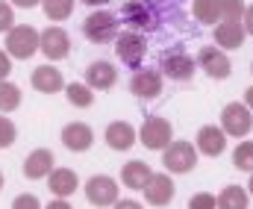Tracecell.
Wrapping results in <instances>:
<instances>
[{
  "label": "cell",
  "mask_w": 253,
  "mask_h": 209,
  "mask_svg": "<svg viewBox=\"0 0 253 209\" xmlns=\"http://www.w3.org/2000/svg\"><path fill=\"white\" fill-rule=\"evenodd\" d=\"M36 50H42V33L30 24H15L6 33V53L12 59H30Z\"/></svg>",
  "instance_id": "1"
},
{
  "label": "cell",
  "mask_w": 253,
  "mask_h": 209,
  "mask_svg": "<svg viewBox=\"0 0 253 209\" xmlns=\"http://www.w3.org/2000/svg\"><path fill=\"white\" fill-rule=\"evenodd\" d=\"M162 165L168 174H189L197 165V147L186 139L171 141L165 150H162Z\"/></svg>",
  "instance_id": "2"
},
{
  "label": "cell",
  "mask_w": 253,
  "mask_h": 209,
  "mask_svg": "<svg viewBox=\"0 0 253 209\" xmlns=\"http://www.w3.org/2000/svg\"><path fill=\"white\" fill-rule=\"evenodd\" d=\"M221 130H224L230 139H245L253 130L251 106H248V103H239V100L227 103V106L221 109Z\"/></svg>",
  "instance_id": "3"
},
{
  "label": "cell",
  "mask_w": 253,
  "mask_h": 209,
  "mask_svg": "<svg viewBox=\"0 0 253 209\" xmlns=\"http://www.w3.org/2000/svg\"><path fill=\"white\" fill-rule=\"evenodd\" d=\"M138 141H141L147 150H165V147L174 141V127H171V121L162 118V115L144 118V124L138 127Z\"/></svg>",
  "instance_id": "4"
},
{
  "label": "cell",
  "mask_w": 253,
  "mask_h": 209,
  "mask_svg": "<svg viewBox=\"0 0 253 209\" xmlns=\"http://www.w3.org/2000/svg\"><path fill=\"white\" fill-rule=\"evenodd\" d=\"M83 33H85L88 42L106 44V42H115L118 39V21H115L112 12H91L83 21Z\"/></svg>",
  "instance_id": "5"
},
{
  "label": "cell",
  "mask_w": 253,
  "mask_h": 209,
  "mask_svg": "<svg viewBox=\"0 0 253 209\" xmlns=\"http://www.w3.org/2000/svg\"><path fill=\"white\" fill-rule=\"evenodd\" d=\"M85 198L91 207H115L118 204V183L109 174H94L85 180Z\"/></svg>",
  "instance_id": "6"
},
{
  "label": "cell",
  "mask_w": 253,
  "mask_h": 209,
  "mask_svg": "<svg viewBox=\"0 0 253 209\" xmlns=\"http://www.w3.org/2000/svg\"><path fill=\"white\" fill-rule=\"evenodd\" d=\"M197 65L206 71V77H212V80H227V77L233 74V62H230L227 50H221V47H215V44L200 47Z\"/></svg>",
  "instance_id": "7"
},
{
  "label": "cell",
  "mask_w": 253,
  "mask_h": 209,
  "mask_svg": "<svg viewBox=\"0 0 253 209\" xmlns=\"http://www.w3.org/2000/svg\"><path fill=\"white\" fill-rule=\"evenodd\" d=\"M159 68H162V74H165L168 80L186 83V80L194 77L197 62L191 59L189 53H183V50H165V53H162V59H159Z\"/></svg>",
  "instance_id": "8"
},
{
  "label": "cell",
  "mask_w": 253,
  "mask_h": 209,
  "mask_svg": "<svg viewBox=\"0 0 253 209\" xmlns=\"http://www.w3.org/2000/svg\"><path fill=\"white\" fill-rule=\"evenodd\" d=\"M144 192V201L150 204V207H168L171 201H174V195H177V186H174V180L168 177V171H153V177L147 180V186L141 189Z\"/></svg>",
  "instance_id": "9"
},
{
  "label": "cell",
  "mask_w": 253,
  "mask_h": 209,
  "mask_svg": "<svg viewBox=\"0 0 253 209\" xmlns=\"http://www.w3.org/2000/svg\"><path fill=\"white\" fill-rule=\"evenodd\" d=\"M144 50H147L144 39H141L138 33H132V30H126V33H121V36L115 39V53H118V59H121L124 65H129V68H135V71L144 62Z\"/></svg>",
  "instance_id": "10"
},
{
  "label": "cell",
  "mask_w": 253,
  "mask_h": 209,
  "mask_svg": "<svg viewBox=\"0 0 253 209\" xmlns=\"http://www.w3.org/2000/svg\"><path fill=\"white\" fill-rule=\"evenodd\" d=\"M129 91L141 100H153L162 94V71L153 68H138L129 77Z\"/></svg>",
  "instance_id": "11"
},
{
  "label": "cell",
  "mask_w": 253,
  "mask_h": 209,
  "mask_svg": "<svg viewBox=\"0 0 253 209\" xmlns=\"http://www.w3.org/2000/svg\"><path fill=\"white\" fill-rule=\"evenodd\" d=\"M42 53L47 56V62H59L71 53V36L62 27H47L42 30Z\"/></svg>",
  "instance_id": "12"
},
{
  "label": "cell",
  "mask_w": 253,
  "mask_h": 209,
  "mask_svg": "<svg viewBox=\"0 0 253 209\" xmlns=\"http://www.w3.org/2000/svg\"><path fill=\"white\" fill-rule=\"evenodd\" d=\"M227 133L221 130V127H215V124H206V127H200L197 130V139H194V147H197V153H203V156H221L224 150H227Z\"/></svg>",
  "instance_id": "13"
},
{
  "label": "cell",
  "mask_w": 253,
  "mask_h": 209,
  "mask_svg": "<svg viewBox=\"0 0 253 209\" xmlns=\"http://www.w3.org/2000/svg\"><path fill=\"white\" fill-rule=\"evenodd\" d=\"M121 18H124V24H129L132 33L135 30H153L156 27V18H153L150 6L144 0H126L124 6H121Z\"/></svg>",
  "instance_id": "14"
},
{
  "label": "cell",
  "mask_w": 253,
  "mask_h": 209,
  "mask_svg": "<svg viewBox=\"0 0 253 209\" xmlns=\"http://www.w3.org/2000/svg\"><path fill=\"white\" fill-rule=\"evenodd\" d=\"M62 144L74 153H85L94 144V130L88 124H83V121H71L62 130Z\"/></svg>",
  "instance_id": "15"
},
{
  "label": "cell",
  "mask_w": 253,
  "mask_h": 209,
  "mask_svg": "<svg viewBox=\"0 0 253 209\" xmlns=\"http://www.w3.org/2000/svg\"><path fill=\"white\" fill-rule=\"evenodd\" d=\"M118 83V68L112 65V62H91L88 68H85V85L91 88V91H106V88H112Z\"/></svg>",
  "instance_id": "16"
},
{
  "label": "cell",
  "mask_w": 253,
  "mask_h": 209,
  "mask_svg": "<svg viewBox=\"0 0 253 209\" xmlns=\"http://www.w3.org/2000/svg\"><path fill=\"white\" fill-rule=\"evenodd\" d=\"M248 39V30L242 21H221L215 24V42L221 50H239Z\"/></svg>",
  "instance_id": "17"
},
{
  "label": "cell",
  "mask_w": 253,
  "mask_h": 209,
  "mask_svg": "<svg viewBox=\"0 0 253 209\" xmlns=\"http://www.w3.org/2000/svg\"><path fill=\"white\" fill-rule=\"evenodd\" d=\"M53 153L47 150V147H39V150H33L27 159H24V177L27 180H42V177H50V171H53Z\"/></svg>",
  "instance_id": "18"
},
{
  "label": "cell",
  "mask_w": 253,
  "mask_h": 209,
  "mask_svg": "<svg viewBox=\"0 0 253 209\" xmlns=\"http://www.w3.org/2000/svg\"><path fill=\"white\" fill-rule=\"evenodd\" d=\"M103 139H106V144H109L112 150H129V147L138 141V133H135V127H132L129 121H112V124L106 127Z\"/></svg>",
  "instance_id": "19"
},
{
  "label": "cell",
  "mask_w": 253,
  "mask_h": 209,
  "mask_svg": "<svg viewBox=\"0 0 253 209\" xmlns=\"http://www.w3.org/2000/svg\"><path fill=\"white\" fill-rule=\"evenodd\" d=\"M33 88H36V91H42V94H56V91H62V88H65L62 71L53 68L50 62H47V65H42V68H36V71H33Z\"/></svg>",
  "instance_id": "20"
},
{
  "label": "cell",
  "mask_w": 253,
  "mask_h": 209,
  "mask_svg": "<svg viewBox=\"0 0 253 209\" xmlns=\"http://www.w3.org/2000/svg\"><path fill=\"white\" fill-rule=\"evenodd\" d=\"M47 189L56 195V198H68L80 189V177L74 168H53L50 177H47Z\"/></svg>",
  "instance_id": "21"
},
{
  "label": "cell",
  "mask_w": 253,
  "mask_h": 209,
  "mask_svg": "<svg viewBox=\"0 0 253 209\" xmlns=\"http://www.w3.org/2000/svg\"><path fill=\"white\" fill-rule=\"evenodd\" d=\"M150 177H153V171L141 159H132V162H126L124 168H121V183H124L126 189H144Z\"/></svg>",
  "instance_id": "22"
},
{
  "label": "cell",
  "mask_w": 253,
  "mask_h": 209,
  "mask_svg": "<svg viewBox=\"0 0 253 209\" xmlns=\"http://www.w3.org/2000/svg\"><path fill=\"white\" fill-rule=\"evenodd\" d=\"M251 207V195L242 186H224L218 195V209H248Z\"/></svg>",
  "instance_id": "23"
},
{
  "label": "cell",
  "mask_w": 253,
  "mask_h": 209,
  "mask_svg": "<svg viewBox=\"0 0 253 209\" xmlns=\"http://www.w3.org/2000/svg\"><path fill=\"white\" fill-rule=\"evenodd\" d=\"M65 97H68V103L77 106V109H88V106L94 103V91H91L85 83H71V85H65Z\"/></svg>",
  "instance_id": "24"
},
{
  "label": "cell",
  "mask_w": 253,
  "mask_h": 209,
  "mask_svg": "<svg viewBox=\"0 0 253 209\" xmlns=\"http://www.w3.org/2000/svg\"><path fill=\"white\" fill-rule=\"evenodd\" d=\"M191 12L200 24H221V9H218V0H194L191 3Z\"/></svg>",
  "instance_id": "25"
},
{
  "label": "cell",
  "mask_w": 253,
  "mask_h": 209,
  "mask_svg": "<svg viewBox=\"0 0 253 209\" xmlns=\"http://www.w3.org/2000/svg\"><path fill=\"white\" fill-rule=\"evenodd\" d=\"M18 106H21V88H18L15 83L3 80V83H0V112L6 115V112H12V109H18Z\"/></svg>",
  "instance_id": "26"
},
{
  "label": "cell",
  "mask_w": 253,
  "mask_h": 209,
  "mask_svg": "<svg viewBox=\"0 0 253 209\" xmlns=\"http://www.w3.org/2000/svg\"><path fill=\"white\" fill-rule=\"evenodd\" d=\"M42 9H44L47 21H65L74 12V0H42Z\"/></svg>",
  "instance_id": "27"
},
{
  "label": "cell",
  "mask_w": 253,
  "mask_h": 209,
  "mask_svg": "<svg viewBox=\"0 0 253 209\" xmlns=\"http://www.w3.org/2000/svg\"><path fill=\"white\" fill-rule=\"evenodd\" d=\"M233 165L239 168V171H248L253 174V141H239V147L233 150Z\"/></svg>",
  "instance_id": "28"
},
{
  "label": "cell",
  "mask_w": 253,
  "mask_h": 209,
  "mask_svg": "<svg viewBox=\"0 0 253 209\" xmlns=\"http://www.w3.org/2000/svg\"><path fill=\"white\" fill-rule=\"evenodd\" d=\"M221 9V21H242L245 18V0H218Z\"/></svg>",
  "instance_id": "29"
},
{
  "label": "cell",
  "mask_w": 253,
  "mask_h": 209,
  "mask_svg": "<svg viewBox=\"0 0 253 209\" xmlns=\"http://www.w3.org/2000/svg\"><path fill=\"white\" fill-rule=\"evenodd\" d=\"M15 136H18V127L6 115H0V147H12L15 144Z\"/></svg>",
  "instance_id": "30"
},
{
  "label": "cell",
  "mask_w": 253,
  "mask_h": 209,
  "mask_svg": "<svg viewBox=\"0 0 253 209\" xmlns=\"http://www.w3.org/2000/svg\"><path fill=\"white\" fill-rule=\"evenodd\" d=\"M189 209H218V198L209 192H197L189 198Z\"/></svg>",
  "instance_id": "31"
},
{
  "label": "cell",
  "mask_w": 253,
  "mask_h": 209,
  "mask_svg": "<svg viewBox=\"0 0 253 209\" xmlns=\"http://www.w3.org/2000/svg\"><path fill=\"white\" fill-rule=\"evenodd\" d=\"M12 27H15V9H12V3L0 0V33H9Z\"/></svg>",
  "instance_id": "32"
},
{
  "label": "cell",
  "mask_w": 253,
  "mask_h": 209,
  "mask_svg": "<svg viewBox=\"0 0 253 209\" xmlns=\"http://www.w3.org/2000/svg\"><path fill=\"white\" fill-rule=\"evenodd\" d=\"M12 209H44V207H42V201L33 192H24V195H18L12 201Z\"/></svg>",
  "instance_id": "33"
},
{
  "label": "cell",
  "mask_w": 253,
  "mask_h": 209,
  "mask_svg": "<svg viewBox=\"0 0 253 209\" xmlns=\"http://www.w3.org/2000/svg\"><path fill=\"white\" fill-rule=\"evenodd\" d=\"M9 71H12V56L6 50H0V83L9 77Z\"/></svg>",
  "instance_id": "34"
},
{
  "label": "cell",
  "mask_w": 253,
  "mask_h": 209,
  "mask_svg": "<svg viewBox=\"0 0 253 209\" xmlns=\"http://www.w3.org/2000/svg\"><path fill=\"white\" fill-rule=\"evenodd\" d=\"M242 24H245V30H248V36H253V3L245 9V18H242Z\"/></svg>",
  "instance_id": "35"
},
{
  "label": "cell",
  "mask_w": 253,
  "mask_h": 209,
  "mask_svg": "<svg viewBox=\"0 0 253 209\" xmlns=\"http://www.w3.org/2000/svg\"><path fill=\"white\" fill-rule=\"evenodd\" d=\"M12 6H21V9H33V6H42V0H9Z\"/></svg>",
  "instance_id": "36"
},
{
  "label": "cell",
  "mask_w": 253,
  "mask_h": 209,
  "mask_svg": "<svg viewBox=\"0 0 253 209\" xmlns=\"http://www.w3.org/2000/svg\"><path fill=\"white\" fill-rule=\"evenodd\" d=\"M44 209H74V207H71L65 198H56V201H50V204H47Z\"/></svg>",
  "instance_id": "37"
},
{
  "label": "cell",
  "mask_w": 253,
  "mask_h": 209,
  "mask_svg": "<svg viewBox=\"0 0 253 209\" xmlns=\"http://www.w3.org/2000/svg\"><path fill=\"white\" fill-rule=\"evenodd\" d=\"M112 209H144V207H141L138 201H118Z\"/></svg>",
  "instance_id": "38"
},
{
  "label": "cell",
  "mask_w": 253,
  "mask_h": 209,
  "mask_svg": "<svg viewBox=\"0 0 253 209\" xmlns=\"http://www.w3.org/2000/svg\"><path fill=\"white\" fill-rule=\"evenodd\" d=\"M245 103L251 106V112H253V85H251V88H248V91H245Z\"/></svg>",
  "instance_id": "39"
},
{
  "label": "cell",
  "mask_w": 253,
  "mask_h": 209,
  "mask_svg": "<svg viewBox=\"0 0 253 209\" xmlns=\"http://www.w3.org/2000/svg\"><path fill=\"white\" fill-rule=\"evenodd\" d=\"M83 3H85V6H103L106 0H83Z\"/></svg>",
  "instance_id": "40"
},
{
  "label": "cell",
  "mask_w": 253,
  "mask_h": 209,
  "mask_svg": "<svg viewBox=\"0 0 253 209\" xmlns=\"http://www.w3.org/2000/svg\"><path fill=\"white\" fill-rule=\"evenodd\" d=\"M248 195L253 198V174H251V183H248Z\"/></svg>",
  "instance_id": "41"
},
{
  "label": "cell",
  "mask_w": 253,
  "mask_h": 209,
  "mask_svg": "<svg viewBox=\"0 0 253 209\" xmlns=\"http://www.w3.org/2000/svg\"><path fill=\"white\" fill-rule=\"evenodd\" d=\"M0 189H3V174H0Z\"/></svg>",
  "instance_id": "42"
},
{
  "label": "cell",
  "mask_w": 253,
  "mask_h": 209,
  "mask_svg": "<svg viewBox=\"0 0 253 209\" xmlns=\"http://www.w3.org/2000/svg\"><path fill=\"white\" fill-rule=\"evenodd\" d=\"M251 71H253V68H251Z\"/></svg>",
  "instance_id": "43"
}]
</instances>
